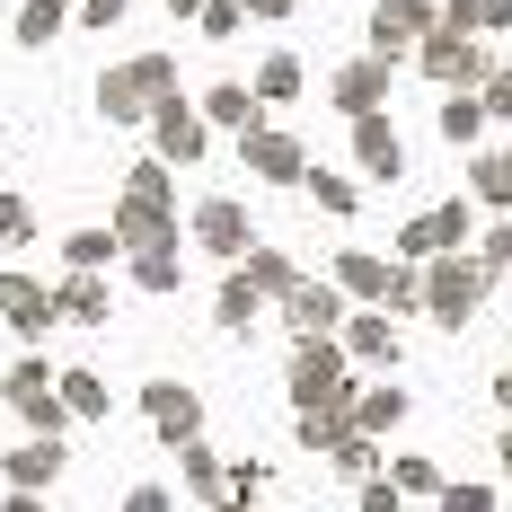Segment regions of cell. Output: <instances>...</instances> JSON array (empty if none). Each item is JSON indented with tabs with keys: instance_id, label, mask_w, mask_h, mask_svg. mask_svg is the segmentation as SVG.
<instances>
[{
	"instance_id": "6da1fadb",
	"label": "cell",
	"mask_w": 512,
	"mask_h": 512,
	"mask_svg": "<svg viewBox=\"0 0 512 512\" xmlns=\"http://www.w3.org/2000/svg\"><path fill=\"white\" fill-rule=\"evenodd\" d=\"M106 230L124 239V256L177 248V212H168V159H142V168L124 177V204H115V221H106Z\"/></svg>"
},
{
	"instance_id": "7a4b0ae2",
	"label": "cell",
	"mask_w": 512,
	"mask_h": 512,
	"mask_svg": "<svg viewBox=\"0 0 512 512\" xmlns=\"http://www.w3.org/2000/svg\"><path fill=\"white\" fill-rule=\"evenodd\" d=\"M168 98H177V62H168V53H133V62H115V71L98 80V115H106V124L159 115Z\"/></svg>"
},
{
	"instance_id": "3957f363",
	"label": "cell",
	"mask_w": 512,
	"mask_h": 512,
	"mask_svg": "<svg viewBox=\"0 0 512 512\" xmlns=\"http://www.w3.org/2000/svg\"><path fill=\"white\" fill-rule=\"evenodd\" d=\"M486 283H495L486 256H433V265H424V309H433L442 327H460L468 309L486 301Z\"/></svg>"
},
{
	"instance_id": "277c9868",
	"label": "cell",
	"mask_w": 512,
	"mask_h": 512,
	"mask_svg": "<svg viewBox=\"0 0 512 512\" xmlns=\"http://www.w3.org/2000/svg\"><path fill=\"white\" fill-rule=\"evenodd\" d=\"M345 336H301V345H292V398H301V407H354V398H345Z\"/></svg>"
},
{
	"instance_id": "5b68a950",
	"label": "cell",
	"mask_w": 512,
	"mask_h": 512,
	"mask_svg": "<svg viewBox=\"0 0 512 512\" xmlns=\"http://www.w3.org/2000/svg\"><path fill=\"white\" fill-rule=\"evenodd\" d=\"M0 398H9V415H18L27 433H62V424H71V407H62V371H45L36 354L0 380Z\"/></svg>"
},
{
	"instance_id": "8992f818",
	"label": "cell",
	"mask_w": 512,
	"mask_h": 512,
	"mask_svg": "<svg viewBox=\"0 0 512 512\" xmlns=\"http://www.w3.org/2000/svg\"><path fill=\"white\" fill-rule=\"evenodd\" d=\"M415 62H424L442 89H477V80H495V53L477 45L468 27H433V36L415 45Z\"/></svg>"
},
{
	"instance_id": "52a82bcc",
	"label": "cell",
	"mask_w": 512,
	"mask_h": 512,
	"mask_svg": "<svg viewBox=\"0 0 512 512\" xmlns=\"http://www.w3.org/2000/svg\"><path fill=\"white\" fill-rule=\"evenodd\" d=\"M0 318H9V336H27V345H36L62 309H53V292L36 283V274H18V265H9V274H0Z\"/></svg>"
},
{
	"instance_id": "ba28073f",
	"label": "cell",
	"mask_w": 512,
	"mask_h": 512,
	"mask_svg": "<svg viewBox=\"0 0 512 512\" xmlns=\"http://www.w3.org/2000/svg\"><path fill=\"white\" fill-rule=\"evenodd\" d=\"M283 318H292V327H301V336H336V327H345V283H292V292H283Z\"/></svg>"
},
{
	"instance_id": "9c48e42d",
	"label": "cell",
	"mask_w": 512,
	"mask_h": 512,
	"mask_svg": "<svg viewBox=\"0 0 512 512\" xmlns=\"http://www.w3.org/2000/svg\"><path fill=\"white\" fill-rule=\"evenodd\" d=\"M354 159H362V177H407V142H398V124L389 115H354Z\"/></svg>"
},
{
	"instance_id": "30bf717a",
	"label": "cell",
	"mask_w": 512,
	"mask_h": 512,
	"mask_svg": "<svg viewBox=\"0 0 512 512\" xmlns=\"http://www.w3.org/2000/svg\"><path fill=\"white\" fill-rule=\"evenodd\" d=\"M142 415H151L168 442H195V424H204V398H195L186 380H151V389H142Z\"/></svg>"
},
{
	"instance_id": "8fae6325",
	"label": "cell",
	"mask_w": 512,
	"mask_h": 512,
	"mask_svg": "<svg viewBox=\"0 0 512 512\" xmlns=\"http://www.w3.org/2000/svg\"><path fill=\"white\" fill-rule=\"evenodd\" d=\"M0 477H9L18 495H45L53 477H62V433H36V442H18V451L0 460Z\"/></svg>"
},
{
	"instance_id": "7c38bea8",
	"label": "cell",
	"mask_w": 512,
	"mask_h": 512,
	"mask_svg": "<svg viewBox=\"0 0 512 512\" xmlns=\"http://www.w3.org/2000/svg\"><path fill=\"white\" fill-rule=\"evenodd\" d=\"M433 27H442V18H433L424 0H380V9H371V45H380V53H398V45H424Z\"/></svg>"
},
{
	"instance_id": "4fadbf2b",
	"label": "cell",
	"mask_w": 512,
	"mask_h": 512,
	"mask_svg": "<svg viewBox=\"0 0 512 512\" xmlns=\"http://www.w3.org/2000/svg\"><path fill=\"white\" fill-rule=\"evenodd\" d=\"M151 124H159V159H177V168H186V159H204V133H212V124H204V106L168 98Z\"/></svg>"
},
{
	"instance_id": "5bb4252c",
	"label": "cell",
	"mask_w": 512,
	"mask_h": 512,
	"mask_svg": "<svg viewBox=\"0 0 512 512\" xmlns=\"http://www.w3.org/2000/svg\"><path fill=\"white\" fill-rule=\"evenodd\" d=\"M380 98H389V53H371V62H345V71H336V106H345V115H380Z\"/></svg>"
},
{
	"instance_id": "9a60e30c",
	"label": "cell",
	"mask_w": 512,
	"mask_h": 512,
	"mask_svg": "<svg viewBox=\"0 0 512 512\" xmlns=\"http://www.w3.org/2000/svg\"><path fill=\"white\" fill-rule=\"evenodd\" d=\"M248 168H256V177H274V186H292V177H309L301 142H292V133H265V124L248 133Z\"/></svg>"
},
{
	"instance_id": "2e32d148",
	"label": "cell",
	"mask_w": 512,
	"mask_h": 512,
	"mask_svg": "<svg viewBox=\"0 0 512 512\" xmlns=\"http://www.w3.org/2000/svg\"><path fill=\"white\" fill-rule=\"evenodd\" d=\"M195 239H204L212 256H248V212L230 204V195H212V204L195 212Z\"/></svg>"
},
{
	"instance_id": "e0dca14e",
	"label": "cell",
	"mask_w": 512,
	"mask_h": 512,
	"mask_svg": "<svg viewBox=\"0 0 512 512\" xmlns=\"http://www.w3.org/2000/svg\"><path fill=\"white\" fill-rule=\"evenodd\" d=\"M345 354H354V362H398V327H389V309L345 318Z\"/></svg>"
},
{
	"instance_id": "ac0fdd59",
	"label": "cell",
	"mask_w": 512,
	"mask_h": 512,
	"mask_svg": "<svg viewBox=\"0 0 512 512\" xmlns=\"http://www.w3.org/2000/svg\"><path fill=\"white\" fill-rule=\"evenodd\" d=\"M177 477H186L204 504H230V460H212L204 442H177Z\"/></svg>"
},
{
	"instance_id": "d6986e66",
	"label": "cell",
	"mask_w": 512,
	"mask_h": 512,
	"mask_svg": "<svg viewBox=\"0 0 512 512\" xmlns=\"http://www.w3.org/2000/svg\"><path fill=\"white\" fill-rule=\"evenodd\" d=\"M256 115H265V98H256V89H239V80L204 89V124H239V133H256Z\"/></svg>"
},
{
	"instance_id": "ffe728a7",
	"label": "cell",
	"mask_w": 512,
	"mask_h": 512,
	"mask_svg": "<svg viewBox=\"0 0 512 512\" xmlns=\"http://www.w3.org/2000/svg\"><path fill=\"white\" fill-rule=\"evenodd\" d=\"M53 309H62L71 327H106V283L98 274H71V283L53 292Z\"/></svg>"
},
{
	"instance_id": "44dd1931",
	"label": "cell",
	"mask_w": 512,
	"mask_h": 512,
	"mask_svg": "<svg viewBox=\"0 0 512 512\" xmlns=\"http://www.w3.org/2000/svg\"><path fill=\"white\" fill-rule=\"evenodd\" d=\"M106 256H124L115 230H71V239H62V265H71V274H106Z\"/></svg>"
},
{
	"instance_id": "7402d4cb",
	"label": "cell",
	"mask_w": 512,
	"mask_h": 512,
	"mask_svg": "<svg viewBox=\"0 0 512 512\" xmlns=\"http://www.w3.org/2000/svg\"><path fill=\"white\" fill-rule=\"evenodd\" d=\"M336 283L362 292V301H380V292H389V265H380L371 248H345V256H336Z\"/></svg>"
},
{
	"instance_id": "603a6c76",
	"label": "cell",
	"mask_w": 512,
	"mask_h": 512,
	"mask_svg": "<svg viewBox=\"0 0 512 512\" xmlns=\"http://www.w3.org/2000/svg\"><path fill=\"white\" fill-rule=\"evenodd\" d=\"M212 309H221V327H230V336H248V327H256V309H265V292H256L248 274H230V283H221V301H212Z\"/></svg>"
},
{
	"instance_id": "cb8c5ba5",
	"label": "cell",
	"mask_w": 512,
	"mask_h": 512,
	"mask_svg": "<svg viewBox=\"0 0 512 512\" xmlns=\"http://www.w3.org/2000/svg\"><path fill=\"white\" fill-rule=\"evenodd\" d=\"M133 283H142V292H177V283H186V256L177 248H142L133 256Z\"/></svg>"
},
{
	"instance_id": "d4e9b609",
	"label": "cell",
	"mask_w": 512,
	"mask_h": 512,
	"mask_svg": "<svg viewBox=\"0 0 512 512\" xmlns=\"http://www.w3.org/2000/svg\"><path fill=\"white\" fill-rule=\"evenodd\" d=\"M477 133H486V98L451 89V98H442V142H477Z\"/></svg>"
},
{
	"instance_id": "484cf974",
	"label": "cell",
	"mask_w": 512,
	"mask_h": 512,
	"mask_svg": "<svg viewBox=\"0 0 512 512\" xmlns=\"http://www.w3.org/2000/svg\"><path fill=\"white\" fill-rule=\"evenodd\" d=\"M248 283H256V292H274V301H283V292H292L301 274H292V256H283V248H248Z\"/></svg>"
},
{
	"instance_id": "4316f807",
	"label": "cell",
	"mask_w": 512,
	"mask_h": 512,
	"mask_svg": "<svg viewBox=\"0 0 512 512\" xmlns=\"http://www.w3.org/2000/svg\"><path fill=\"white\" fill-rule=\"evenodd\" d=\"M477 204L512 212V151H486V159H477Z\"/></svg>"
},
{
	"instance_id": "83f0119b",
	"label": "cell",
	"mask_w": 512,
	"mask_h": 512,
	"mask_svg": "<svg viewBox=\"0 0 512 512\" xmlns=\"http://www.w3.org/2000/svg\"><path fill=\"white\" fill-rule=\"evenodd\" d=\"M62 18H71L62 0H27V9H18V45H53V36H62Z\"/></svg>"
},
{
	"instance_id": "f1b7e54d",
	"label": "cell",
	"mask_w": 512,
	"mask_h": 512,
	"mask_svg": "<svg viewBox=\"0 0 512 512\" xmlns=\"http://www.w3.org/2000/svg\"><path fill=\"white\" fill-rule=\"evenodd\" d=\"M442 27H468V36H477V27H512V0H451Z\"/></svg>"
},
{
	"instance_id": "f546056e",
	"label": "cell",
	"mask_w": 512,
	"mask_h": 512,
	"mask_svg": "<svg viewBox=\"0 0 512 512\" xmlns=\"http://www.w3.org/2000/svg\"><path fill=\"white\" fill-rule=\"evenodd\" d=\"M398 415H407V389H371V398H354V424H362V433H389Z\"/></svg>"
},
{
	"instance_id": "4dcf8cb0",
	"label": "cell",
	"mask_w": 512,
	"mask_h": 512,
	"mask_svg": "<svg viewBox=\"0 0 512 512\" xmlns=\"http://www.w3.org/2000/svg\"><path fill=\"white\" fill-rule=\"evenodd\" d=\"M62 407L71 415H106V380L98 371H62Z\"/></svg>"
},
{
	"instance_id": "1f68e13d",
	"label": "cell",
	"mask_w": 512,
	"mask_h": 512,
	"mask_svg": "<svg viewBox=\"0 0 512 512\" xmlns=\"http://www.w3.org/2000/svg\"><path fill=\"white\" fill-rule=\"evenodd\" d=\"M389 486H398V495H442V460H424V451H407Z\"/></svg>"
},
{
	"instance_id": "d6a6232c",
	"label": "cell",
	"mask_w": 512,
	"mask_h": 512,
	"mask_svg": "<svg viewBox=\"0 0 512 512\" xmlns=\"http://www.w3.org/2000/svg\"><path fill=\"white\" fill-rule=\"evenodd\" d=\"M292 89H301V62H292V53H274V62L256 71V98H265V106H283Z\"/></svg>"
},
{
	"instance_id": "836d02e7",
	"label": "cell",
	"mask_w": 512,
	"mask_h": 512,
	"mask_svg": "<svg viewBox=\"0 0 512 512\" xmlns=\"http://www.w3.org/2000/svg\"><path fill=\"white\" fill-rule=\"evenodd\" d=\"M327 460H336V477H371V433H345V442H336V451H327Z\"/></svg>"
},
{
	"instance_id": "e575fe53",
	"label": "cell",
	"mask_w": 512,
	"mask_h": 512,
	"mask_svg": "<svg viewBox=\"0 0 512 512\" xmlns=\"http://www.w3.org/2000/svg\"><path fill=\"white\" fill-rule=\"evenodd\" d=\"M27 230H36V212H27V195H9V186H0V248H18Z\"/></svg>"
},
{
	"instance_id": "d590c367",
	"label": "cell",
	"mask_w": 512,
	"mask_h": 512,
	"mask_svg": "<svg viewBox=\"0 0 512 512\" xmlns=\"http://www.w3.org/2000/svg\"><path fill=\"white\" fill-rule=\"evenodd\" d=\"M301 186H309V195H318L327 212H354V204H362L354 186H345V177H327V168H318V177H301Z\"/></svg>"
},
{
	"instance_id": "8d00e7d4",
	"label": "cell",
	"mask_w": 512,
	"mask_h": 512,
	"mask_svg": "<svg viewBox=\"0 0 512 512\" xmlns=\"http://www.w3.org/2000/svg\"><path fill=\"white\" fill-rule=\"evenodd\" d=\"M239 27H248L239 0H204V36H239Z\"/></svg>"
},
{
	"instance_id": "74e56055",
	"label": "cell",
	"mask_w": 512,
	"mask_h": 512,
	"mask_svg": "<svg viewBox=\"0 0 512 512\" xmlns=\"http://www.w3.org/2000/svg\"><path fill=\"white\" fill-rule=\"evenodd\" d=\"M433 239L460 256V239H468V204H442V212H433Z\"/></svg>"
},
{
	"instance_id": "f35d334b",
	"label": "cell",
	"mask_w": 512,
	"mask_h": 512,
	"mask_svg": "<svg viewBox=\"0 0 512 512\" xmlns=\"http://www.w3.org/2000/svg\"><path fill=\"white\" fill-rule=\"evenodd\" d=\"M442 512H495V495L486 486H442Z\"/></svg>"
},
{
	"instance_id": "ab89813d",
	"label": "cell",
	"mask_w": 512,
	"mask_h": 512,
	"mask_svg": "<svg viewBox=\"0 0 512 512\" xmlns=\"http://www.w3.org/2000/svg\"><path fill=\"white\" fill-rule=\"evenodd\" d=\"M486 265H495V274H512V221H495V230H486Z\"/></svg>"
},
{
	"instance_id": "60d3db41",
	"label": "cell",
	"mask_w": 512,
	"mask_h": 512,
	"mask_svg": "<svg viewBox=\"0 0 512 512\" xmlns=\"http://www.w3.org/2000/svg\"><path fill=\"white\" fill-rule=\"evenodd\" d=\"M486 115H504V124H512V62L486 80Z\"/></svg>"
},
{
	"instance_id": "b9f144b4",
	"label": "cell",
	"mask_w": 512,
	"mask_h": 512,
	"mask_svg": "<svg viewBox=\"0 0 512 512\" xmlns=\"http://www.w3.org/2000/svg\"><path fill=\"white\" fill-rule=\"evenodd\" d=\"M124 512H168V486H133V495H124Z\"/></svg>"
},
{
	"instance_id": "7bdbcfd3",
	"label": "cell",
	"mask_w": 512,
	"mask_h": 512,
	"mask_svg": "<svg viewBox=\"0 0 512 512\" xmlns=\"http://www.w3.org/2000/svg\"><path fill=\"white\" fill-rule=\"evenodd\" d=\"M80 18H89V27H115V18H124V0H80Z\"/></svg>"
},
{
	"instance_id": "ee69618b",
	"label": "cell",
	"mask_w": 512,
	"mask_h": 512,
	"mask_svg": "<svg viewBox=\"0 0 512 512\" xmlns=\"http://www.w3.org/2000/svg\"><path fill=\"white\" fill-rule=\"evenodd\" d=\"M362 512H398V486H362Z\"/></svg>"
},
{
	"instance_id": "f6af8a7d",
	"label": "cell",
	"mask_w": 512,
	"mask_h": 512,
	"mask_svg": "<svg viewBox=\"0 0 512 512\" xmlns=\"http://www.w3.org/2000/svg\"><path fill=\"white\" fill-rule=\"evenodd\" d=\"M239 9H248V18H283L292 0H239Z\"/></svg>"
},
{
	"instance_id": "bcb514c9",
	"label": "cell",
	"mask_w": 512,
	"mask_h": 512,
	"mask_svg": "<svg viewBox=\"0 0 512 512\" xmlns=\"http://www.w3.org/2000/svg\"><path fill=\"white\" fill-rule=\"evenodd\" d=\"M495 398H504V415H512V371H495Z\"/></svg>"
},
{
	"instance_id": "7dc6e473",
	"label": "cell",
	"mask_w": 512,
	"mask_h": 512,
	"mask_svg": "<svg viewBox=\"0 0 512 512\" xmlns=\"http://www.w3.org/2000/svg\"><path fill=\"white\" fill-rule=\"evenodd\" d=\"M168 9H177V18H204V0H168Z\"/></svg>"
},
{
	"instance_id": "c3c4849f",
	"label": "cell",
	"mask_w": 512,
	"mask_h": 512,
	"mask_svg": "<svg viewBox=\"0 0 512 512\" xmlns=\"http://www.w3.org/2000/svg\"><path fill=\"white\" fill-rule=\"evenodd\" d=\"M9 512H45V504H36V495H9Z\"/></svg>"
},
{
	"instance_id": "681fc988",
	"label": "cell",
	"mask_w": 512,
	"mask_h": 512,
	"mask_svg": "<svg viewBox=\"0 0 512 512\" xmlns=\"http://www.w3.org/2000/svg\"><path fill=\"white\" fill-rule=\"evenodd\" d=\"M212 512H248V504H212Z\"/></svg>"
},
{
	"instance_id": "f907efd6",
	"label": "cell",
	"mask_w": 512,
	"mask_h": 512,
	"mask_svg": "<svg viewBox=\"0 0 512 512\" xmlns=\"http://www.w3.org/2000/svg\"><path fill=\"white\" fill-rule=\"evenodd\" d=\"M504 468H512V433H504Z\"/></svg>"
}]
</instances>
